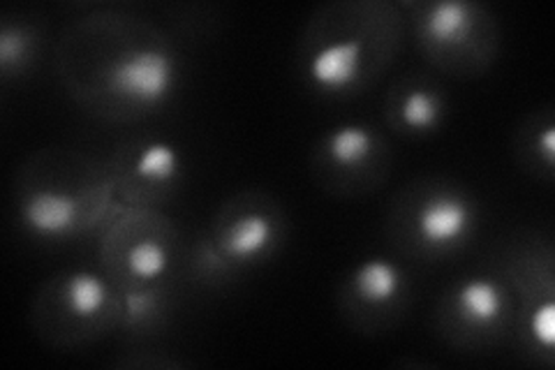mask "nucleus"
I'll use <instances>...</instances> for the list:
<instances>
[{"label": "nucleus", "instance_id": "5", "mask_svg": "<svg viewBox=\"0 0 555 370\" xmlns=\"http://www.w3.org/2000/svg\"><path fill=\"white\" fill-rule=\"evenodd\" d=\"M477 26V8L459 0H442L426 8L422 28L430 47L440 51L459 49L470 42Z\"/></svg>", "mask_w": 555, "mask_h": 370}, {"label": "nucleus", "instance_id": "11", "mask_svg": "<svg viewBox=\"0 0 555 370\" xmlns=\"http://www.w3.org/2000/svg\"><path fill=\"white\" fill-rule=\"evenodd\" d=\"M134 174L144 183L169 186L181 174V155L167 142H151L137 153Z\"/></svg>", "mask_w": 555, "mask_h": 370}, {"label": "nucleus", "instance_id": "16", "mask_svg": "<svg viewBox=\"0 0 555 370\" xmlns=\"http://www.w3.org/2000/svg\"><path fill=\"white\" fill-rule=\"evenodd\" d=\"M542 153H544L546 165H553V157H555V130H553V126H546L544 132H542Z\"/></svg>", "mask_w": 555, "mask_h": 370}, {"label": "nucleus", "instance_id": "6", "mask_svg": "<svg viewBox=\"0 0 555 370\" xmlns=\"http://www.w3.org/2000/svg\"><path fill=\"white\" fill-rule=\"evenodd\" d=\"M275 243V225L269 216L248 210L234 218L222 232V251L234 261H253L264 257Z\"/></svg>", "mask_w": 555, "mask_h": 370}, {"label": "nucleus", "instance_id": "1", "mask_svg": "<svg viewBox=\"0 0 555 370\" xmlns=\"http://www.w3.org/2000/svg\"><path fill=\"white\" fill-rule=\"evenodd\" d=\"M179 81V67L165 49H137L118 59L109 73V88L134 107H158Z\"/></svg>", "mask_w": 555, "mask_h": 370}, {"label": "nucleus", "instance_id": "2", "mask_svg": "<svg viewBox=\"0 0 555 370\" xmlns=\"http://www.w3.org/2000/svg\"><path fill=\"white\" fill-rule=\"evenodd\" d=\"M475 206L459 192H438L416 210L414 229L428 248H454L470 237L475 227Z\"/></svg>", "mask_w": 555, "mask_h": 370}, {"label": "nucleus", "instance_id": "9", "mask_svg": "<svg viewBox=\"0 0 555 370\" xmlns=\"http://www.w3.org/2000/svg\"><path fill=\"white\" fill-rule=\"evenodd\" d=\"M375 151V135L361 123H347L326 137L328 161L343 169H357Z\"/></svg>", "mask_w": 555, "mask_h": 370}, {"label": "nucleus", "instance_id": "13", "mask_svg": "<svg viewBox=\"0 0 555 370\" xmlns=\"http://www.w3.org/2000/svg\"><path fill=\"white\" fill-rule=\"evenodd\" d=\"M128 271L137 280H158L169 269V251L158 239H142L128 251Z\"/></svg>", "mask_w": 555, "mask_h": 370}, {"label": "nucleus", "instance_id": "12", "mask_svg": "<svg viewBox=\"0 0 555 370\" xmlns=\"http://www.w3.org/2000/svg\"><path fill=\"white\" fill-rule=\"evenodd\" d=\"M398 114H401L405 128L414 132H430L442 123V100L426 88H414L403 98Z\"/></svg>", "mask_w": 555, "mask_h": 370}, {"label": "nucleus", "instance_id": "15", "mask_svg": "<svg viewBox=\"0 0 555 370\" xmlns=\"http://www.w3.org/2000/svg\"><path fill=\"white\" fill-rule=\"evenodd\" d=\"M530 333L532 339L540 343L544 349H553L555 345V304L544 302L540 308H534L530 315Z\"/></svg>", "mask_w": 555, "mask_h": 370}, {"label": "nucleus", "instance_id": "8", "mask_svg": "<svg viewBox=\"0 0 555 370\" xmlns=\"http://www.w3.org/2000/svg\"><path fill=\"white\" fill-rule=\"evenodd\" d=\"M354 294L369 306H387L403 292V273L393 261L373 257L361 261L352 276Z\"/></svg>", "mask_w": 555, "mask_h": 370}, {"label": "nucleus", "instance_id": "7", "mask_svg": "<svg viewBox=\"0 0 555 370\" xmlns=\"http://www.w3.org/2000/svg\"><path fill=\"white\" fill-rule=\"evenodd\" d=\"M507 310V296L491 278H473L456 292V312L475 329L495 327Z\"/></svg>", "mask_w": 555, "mask_h": 370}, {"label": "nucleus", "instance_id": "10", "mask_svg": "<svg viewBox=\"0 0 555 370\" xmlns=\"http://www.w3.org/2000/svg\"><path fill=\"white\" fill-rule=\"evenodd\" d=\"M112 290L107 280L93 271H77L65 280V304L67 310L75 312L81 320L95 317L107 308Z\"/></svg>", "mask_w": 555, "mask_h": 370}, {"label": "nucleus", "instance_id": "14", "mask_svg": "<svg viewBox=\"0 0 555 370\" xmlns=\"http://www.w3.org/2000/svg\"><path fill=\"white\" fill-rule=\"evenodd\" d=\"M30 33L22 26H5L3 33H0V67H3L5 75H10L16 67L22 69V65L30 59Z\"/></svg>", "mask_w": 555, "mask_h": 370}, {"label": "nucleus", "instance_id": "4", "mask_svg": "<svg viewBox=\"0 0 555 370\" xmlns=\"http://www.w3.org/2000/svg\"><path fill=\"white\" fill-rule=\"evenodd\" d=\"M22 220L35 237L65 239L79 225V204L61 190H38L22 204Z\"/></svg>", "mask_w": 555, "mask_h": 370}, {"label": "nucleus", "instance_id": "3", "mask_svg": "<svg viewBox=\"0 0 555 370\" xmlns=\"http://www.w3.org/2000/svg\"><path fill=\"white\" fill-rule=\"evenodd\" d=\"M363 73V47L357 40H338L320 47L308 61V77L320 91L340 93L354 86Z\"/></svg>", "mask_w": 555, "mask_h": 370}]
</instances>
